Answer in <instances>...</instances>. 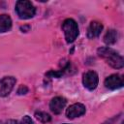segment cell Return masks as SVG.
Masks as SVG:
<instances>
[{
  "mask_svg": "<svg viewBox=\"0 0 124 124\" xmlns=\"http://www.w3.org/2000/svg\"><path fill=\"white\" fill-rule=\"evenodd\" d=\"M67 104V101L65 98L63 97H60V96H57V97H54L50 103H49V108L50 110L54 113V114H59L62 112L63 108H65Z\"/></svg>",
  "mask_w": 124,
  "mask_h": 124,
  "instance_id": "obj_8",
  "label": "cell"
},
{
  "mask_svg": "<svg viewBox=\"0 0 124 124\" xmlns=\"http://www.w3.org/2000/svg\"><path fill=\"white\" fill-rule=\"evenodd\" d=\"M65 124H67V123H65Z\"/></svg>",
  "mask_w": 124,
  "mask_h": 124,
  "instance_id": "obj_17",
  "label": "cell"
},
{
  "mask_svg": "<svg viewBox=\"0 0 124 124\" xmlns=\"http://www.w3.org/2000/svg\"><path fill=\"white\" fill-rule=\"evenodd\" d=\"M104 83H105V86L108 89L115 90V89L121 88L123 86V78H122V77L120 75L114 74V75H111V76L108 77L105 79Z\"/></svg>",
  "mask_w": 124,
  "mask_h": 124,
  "instance_id": "obj_6",
  "label": "cell"
},
{
  "mask_svg": "<svg viewBox=\"0 0 124 124\" xmlns=\"http://www.w3.org/2000/svg\"><path fill=\"white\" fill-rule=\"evenodd\" d=\"M98 55L106 60V62L114 69H120L124 65L123 57L110 47H100L97 50Z\"/></svg>",
  "mask_w": 124,
  "mask_h": 124,
  "instance_id": "obj_1",
  "label": "cell"
},
{
  "mask_svg": "<svg viewBox=\"0 0 124 124\" xmlns=\"http://www.w3.org/2000/svg\"><path fill=\"white\" fill-rule=\"evenodd\" d=\"M35 117L42 123H46L49 122L51 120V117L48 113L45 112V111H37L35 112Z\"/></svg>",
  "mask_w": 124,
  "mask_h": 124,
  "instance_id": "obj_12",
  "label": "cell"
},
{
  "mask_svg": "<svg viewBox=\"0 0 124 124\" xmlns=\"http://www.w3.org/2000/svg\"><path fill=\"white\" fill-rule=\"evenodd\" d=\"M66 70H60V71H49L48 73H46V77H48V78H60L61 76H63V74H64V72H65Z\"/></svg>",
  "mask_w": 124,
  "mask_h": 124,
  "instance_id": "obj_13",
  "label": "cell"
},
{
  "mask_svg": "<svg viewBox=\"0 0 124 124\" xmlns=\"http://www.w3.org/2000/svg\"><path fill=\"white\" fill-rule=\"evenodd\" d=\"M16 84V78L14 77H5L0 80V96L5 97L11 93Z\"/></svg>",
  "mask_w": 124,
  "mask_h": 124,
  "instance_id": "obj_5",
  "label": "cell"
},
{
  "mask_svg": "<svg viewBox=\"0 0 124 124\" xmlns=\"http://www.w3.org/2000/svg\"><path fill=\"white\" fill-rule=\"evenodd\" d=\"M19 124H33V121H32V119H31L30 116L25 115V116H23V118L21 119V121H20Z\"/></svg>",
  "mask_w": 124,
  "mask_h": 124,
  "instance_id": "obj_15",
  "label": "cell"
},
{
  "mask_svg": "<svg viewBox=\"0 0 124 124\" xmlns=\"http://www.w3.org/2000/svg\"><path fill=\"white\" fill-rule=\"evenodd\" d=\"M16 12L19 18L28 19L35 16L36 8L30 1L19 0L16 3Z\"/></svg>",
  "mask_w": 124,
  "mask_h": 124,
  "instance_id": "obj_2",
  "label": "cell"
},
{
  "mask_svg": "<svg viewBox=\"0 0 124 124\" xmlns=\"http://www.w3.org/2000/svg\"><path fill=\"white\" fill-rule=\"evenodd\" d=\"M5 124H16V120H13V119H11V120H8Z\"/></svg>",
  "mask_w": 124,
  "mask_h": 124,
  "instance_id": "obj_16",
  "label": "cell"
},
{
  "mask_svg": "<svg viewBox=\"0 0 124 124\" xmlns=\"http://www.w3.org/2000/svg\"><path fill=\"white\" fill-rule=\"evenodd\" d=\"M86 108L85 106L80 103H76L72 106H70L66 110V116L70 119H74L76 117L81 116L85 113Z\"/></svg>",
  "mask_w": 124,
  "mask_h": 124,
  "instance_id": "obj_7",
  "label": "cell"
},
{
  "mask_svg": "<svg viewBox=\"0 0 124 124\" xmlns=\"http://www.w3.org/2000/svg\"><path fill=\"white\" fill-rule=\"evenodd\" d=\"M118 38V33L116 30L114 29H109L108 30V32L106 33V35L104 36V42L105 44H107L108 46L109 45H113L116 43Z\"/></svg>",
  "mask_w": 124,
  "mask_h": 124,
  "instance_id": "obj_10",
  "label": "cell"
},
{
  "mask_svg": "<svg viewBox=\"0 0 124 124\" xmlns=\"http://www.w3.org/2000/svg\"><path fill=\"white\" fill-rule=\"evenodd\" d=\"M28 92V87L26 85H20L17 89V94L18 95H23V94H26Z\"/></svg>",
  "mask_w": 124,
  "mask_h": 124,
  "instance_id": "obj_14",
  "label": "cell"
},
{
  "mask_svg": "<svg viewBox=\"0 0 124 124\" xmlns=\"http://www.w3.org/2000/svg\"><path fill=\"white\" fill-rule=\"evenodd\" d=\"M12 27V19L8 15H0V32H6Z\"/></svg>",
  "mask_w": 124,
  "mask_h": 124,
  "instance_id": "obj_11",
  "label": "cell"
},
{
  "mask_svg": "<svg viewBox=\"0 0 124 124\" xmlns=\"http://www.w3.org/2000/svg\"><path fill=\"white\" fill-rule=\"evenodd\" d=\"M62 30L65 34V39L67 43H73L78 36V23L73 18H67L62 24Z\"/></svg>",
  "mask_w": 124,
  "mask_h": 124,
  "instance_id": "obj_3",
  "label": "cell"
},
{
  "mask_svg": "<svg viewBox=\"0 0 124 124\" xmlns=\"http://www.w3.org/2000/svg\"><path fill=\"white\" fill-rule=\"evenodd\" d=\"M99 82V78L96 72L94 71H88L83 74L82 76V83L85 88L88 90H94Z\"/></svg>",
  "mask_w": 124,
  "mask_h": 124,
  "instance_id": "obj_4",
  "label": "cell"
},
{
  "mask_svg": "<svg viewBox=\"0 0 124 124\" xmlns=\"http://www.w3.org/2000/svg\"><path fill=\"white\" fill-rule=\"evenodd\" d=\"M103 30V24L99 21H91L87 29V37L89 39H94L98 37Z\"/></svg>",
  "mask_w": 124,
  "mask_h": 124,
  "instance_id": "obj_9",
  "label": "cell"
}]
</instances>
